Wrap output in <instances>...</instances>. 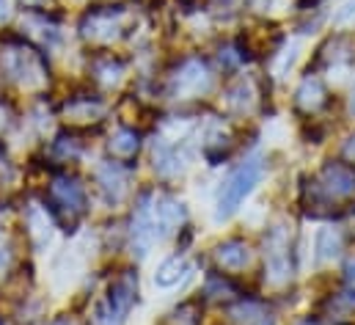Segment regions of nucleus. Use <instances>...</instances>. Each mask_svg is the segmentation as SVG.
Wrapping results in <instances>:
<instances>
[{"instance_id": "nucleus-1", "label": "nucleus", "mask_w": 355, "mask_h": 325, "mask_svg": "<svg viewBox=\"0 0 355 325\" xmlns=\"http://www.w3.org/2000/svg\"><path fill=\"white\" fill-rule=\"evenodd\" d=\"M262 174H265V165H262L259 158H248L245 162H240V165L229 174V179L220 185L215 221H226V218H232V215L240 210V204L251 196V190L259 185Z\"/></svg>"}, {"instance_id": "nucleus-2", "label": "nucleus", "mask_w": 355, "mask_h": 325, "mask_svg": "<svg viewBox=\"0 0 355 325\" xmlns=\"http://www.w3.org/2000/svg\"><path fill=\"white\" fill-rule=\"evenodd\" d=\"M135 295H138V278L132 273H124L121 278H116L105 295V301L96 306V315H94V323L96 325H121L127 312L132 309L135 303Z\"/></svg>"}, {"instance_id": "nucleus-3", "label": "nucleus", "mask_w": 355, "mask_h": 325, "mask_svg": "<svg viewBox=\"0 0 355 325\" xmlns=\"http://www.w3.org/2000/svg\"><path fill=\"white\" fill-rule=\"evenodd\" d=\"M130 238H132V253H138V256H146L155 240H160L157 229H155V218H152V196H144L141 204L135 207Z\"/></svg>"}, {"instance_id": "nucleus-4", "label": "nucleus", "mask_w": 355, "mask_h": 325, "mask_svg": "<svg viewBox=\"0 0 355 325\" xmlns=\"http://www.w3.org/2000/svg\"><path fill=\"white\" fill-rule=\"evenodd\" d=\"M152 218H155L157 238H166L174 229H179V224L184 221V204L177 201V199H171V196L152 199Z\"/></svg>"}, {"instance_id": "nucleus-5", "label": "nucleus", "mask_w": 355, "mask_h": 325, "mask_svg": "<svg viewBox=\"0 0 355 325\" xmlns=\"http://www.w3.org/2000/svg\"><path fill=\"white\" fill-rule=\"evenodd\" d=\"M322 190L331 196V199H345V196H353L355 193V171L342 165V162H328L325 171H322V179H320Z\"/></svg>"}, {"instance_id": "nucleus-6", "label": "nucleus", "mask_w": 355, "mask_h": 325, "mask_svg": "<svg viewBox=\"0 0 355 325\" xmlns=\"http://www.w3.org/2000/svg\"><path fill=\"white\" fill-rule=\"evenodd\" d=\"M8 72L22 85H36L44 78V69L39 64V56L31 50H11L8 53Z\"/></svg>"}, {"instance_id": "nucleus-7", "label": "nucleus", "mask_w": 355, "mask_h": 325, "mask_svg": "<svg viewBox=\"0 0 355 325\" xmlns=\"http://www.w3.org/2000/svg\"><path fill=\"white\" fill-rule=\"evenodd\" d=\"M209 83H212V78H209V72H207V67L201 61H187L177 75V94H182V97H196V94L207 91Z\"/></svg>"}, {"instance_id": "nucleus-8", "label": "nucleus", "mask_w": 355, "mask_h": 325, "mask_svg": "<svg viewBox=\"0 0 355 325\" xmlns=\"http://www.w3.org/2000/svg\"><path fill=\"white\" fill-rule=\"evenodd\" d=\"M119 11H94V14H89L86 17V36H91V39H113L116 33H119Z\"/></svg>"}, {"instance_id": "nucleus-9", "label": "nucleus", "mask_w": 355, "mask_h": 325, "mask_svg": "<svg viewBox=\"0 0 355 325\" xmlns=\"http://www.w3.org/2000/svg\"><path fill=\"white\" fill-rule=\"evenodd\" d=\"M99 185H102L107 201H119L124 196V190H127V174H124V168L119 162H105L99 168Z\"/></svg>"}, {"instance_id": "nucleus-10", "label": "nucleus", "mask_w": 355, "mask_h": 325, "mask_svg": "<svg viewBox=\"0 0 355 325\" xmlns=\"http://www.w3.org/2000/svg\"><path fill=\"white\" fill-rule=\"evenodd\" d=\"M218 262L226 270H243L251 262V251L243 240H229V243L218 245Z\"/></svg>"}, {"instance_id": "nucleus-11", "label": "nucleus", "mask_w": 355, "mask_h": 325, "mask_svg": "<svg viewBox=\"0 0 355 325\" xmlns=\"http://www.w3.org/2000/svg\"><path fill=\"white\" fill-rule=\"evenodd\" d=\"M53 196H55L64 207H69V210H83V204H86L83 188H80L75 179H58V182L53 185Z\"/></svg>"}, {"instance_id": "nucleus-12", "label": "nucleus", "mask_w": 355, "mask_h": 325, "mask_svg": "<svg viewBox=\"0 0 355 325\" xmlns=\"http://www.w3.org/2000/svg\"><path fill=\"white\" fill-rule=\"evenodd\" d=\"M187 270H190V265H187L182 256H171V259H166V262L157 267L155 284H157V287H174Z\"/></svg>"}, {"instance_id": "nucleus-13", "label": "nucleus", "mask_w": 355, "mask_h": 325, "mask_svg": "<svg viewBox=\"0 0 355 325\" xmlns=\"http://www.w3.org/2000/svg\"><path fill=\"white\" fill-rule=\"evenodd\" d=\"M314 251H317V262L334 259V256L342 251V235H339V229H320V232H317Z\"/></svg>"}, {"instance_id": "nucleus-14", "label": "nucleus", "mask_w": 355, "mask_h": 325, "mask_svg": "<svg viewBox=\"0 0 355 325\" xmlns=\"http://www.w3.org/2000/svg\"><path fill=\"white\" fill-rule=\"evenodd\" d=\"M322 97H325V91H322V83L317 81V78H306L303 85H300V91H297V105H303V108H317L320 102H322Z\"/></svg>"}, {"instance_id": "nucleus-15", "label": "nucleus", "mask_w": 355, "mask_h": 325, "mask_svg": "<svg viewBox=\"0 0 355 325\" xmlns=\"http://www.w3.org/2000/svg\"><path fill=\"white\" fill-rule=\"evenodd\" d=\"M28 224H31V235H33L36 245H44L47 240H50V221H47V215H44L39 207L31 210Z\"/></svg>"}, {"instance_id": "nucleus-16", "label": "nucleus", "mask_w": 355, "mask_h": 325, "mask_svg": "<svg viewBox=\"0 0 355 325\" xmlns=\"http://www.w3.org/2000/svg\"><path fill=\"white\" fill-rule=\"evenodd\" d=\"M110 149H113V155H119V158H130V155L138 149V135L130 133V130H119V133L113 135V141H110Z\"/></svg>"}, {"instance_id": "nucleus-17", "label": "nucleus", "mask_w": 355, "mask_h": 325, "mask_svg": "<svg viewBox=\"0 0 355 325\" xmlns=\"http://www.w3.org/2000/svg\"><path fill=\"white\" fill-rule=\"evenodd\" d=\"M6 265H8V248L0 243V273L6 270Z\"/></svg>"}, {"instance_id": "nucleus-18", "label": "nucleus", "mask_w": 355, "mask_h": 325, "mask_svg": "<svg viewBox=\"0 0 355 325\" xmlns=\"http://www.w3.org/2000/svg\"><path fill=\"white\" fill-rule=\"evenodd\" d=\"M8 8H11V0H0V22L8 17Z\"/></svg>"}, {"instance_id": "nucleus-19", "label": "nucleus", "mask_w": 355, "mask_h": 325, "mask_svg": "<svg viewBox=\"0 0 355 325\" xmlns=\"http://www.w3.org/2000/svg\"><path fill=\"white\" fill-rule=\"evenodd\" d=\"M353 113H355V91H353Z\"/></svg>"}, {"instance_id": "nucleus-20", "label": "nucleus", "mask_w": 355, "mask_h": 325, "mask_svg": "<svg viewBox=\"0 0 355 325\" xmlns=\"http://www.w3.org/2000/svg\"><path fill=\"white\" fill-rule=\"evenodd\" d=\"M306 325H311V323H306Z\"/></svg>"}]
</instances>
